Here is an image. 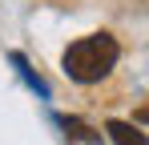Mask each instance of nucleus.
Masks as SVG:
<instances>
[{
  "label": "nucleus",
  "instance_id": "1",
  "mask_svg": "<svg viewBox=\"0 0 149 145\" xmlns=\"http://www.w3.org/2000/svg\"><path fill=\"white\" fill-rule=\"evenodd\" d=\"M121 56V45L109 36V32H93V36H81L65 48V72L73 77L77 85H97L101 77H109L113 65Z\"/></svg>",
  "mask_w": 149,
  "mask_h": 145
},
{
  "label": "nucleus",
  "instance_id": "2",
  "mask_svg": "<svg viewBox=\"0 0 149 145\" xmlns=\"http://www.w3.org/2000/svg\"><path fill=\"white\" fill-rule=\"evenodd\" d=\"M56 125H61V129H65V137L77 141V145H101V133L93 129V125H85L81 117H65V113H61Z\"/></svg>",
  "mask_w": 149,
  "mask_h": 145
},
{
  "label": "nucleus",
  "instance_id": "3",
  "mask_svg": "<svg viewBox=\"0 0 149 145\" xmlns=\"http://www.w3.org/2000/svg\"><path fill=\"white\" fill-rule=\"evenodd\" d=\"M105 133L113 137V145H149V137L129 121H105Z\"/></svg>",
  "mask_w": 149,
  "mask_h": 145
},
{
  "label": "nucleus",
  "instance_id": "4",
  "mask_svg": "<svg viewBox=\"0 0 149 145\" xmlns=\"http://www.w3.org/2000/svg\"><path fill=\"white\" fill-rule=\"evenodd\" d=\"M8 61H12V65H16V72H20V77H24V85L28 89H32V93H40V97H49V81H45V77H40V72L32 69V65H28L24 61V52H12V56H8Z\"/></svg>",
  "mask_w": 149,
  "mask_h": 145
}]
</instances>
